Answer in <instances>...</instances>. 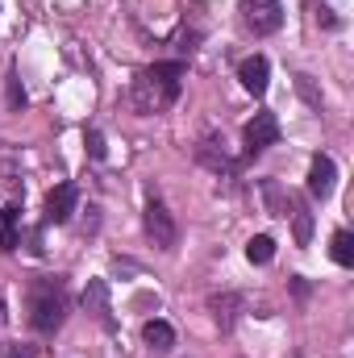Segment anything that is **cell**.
<instances>
[{
  "mask_svg": "<svg viewBox=\"0 0 354 358\" xmlns=\"http://www.w3.org/2000/svg\"><path fill=\"white\" fill-rule=\"evenodd\" d=\"M67 317V292L63 279H38L29 287V325L38 334H55Z\"/></svg>",
  "mask_w": 354,
  "mask_h": 358,
  "instance_id": "cell-1",
  "label": "cell"
},
{
  "mask_svg": "<svg viewBox=\"0 0 354 358\" xmlns=\"http://www.w3.org/2000/svg\"><path fill=\"white\" fill-rule=\"evenodd\" d=\"M146 234H150V242H155L159 250H176L179 225H176V217L167 213V204H159V200L146 204Z\"/></svg>",
  "mask_w": 354,
  "mask_h": 358,
  "instance_id": "cell-2",
  "label": "cell"
},
{
  "mask_svg": "<svg viewBox=\"0 0 354 358\" xmlns=\"http://www.w3.org/2000/svg\"><path fill=\"white\" fill-rule=\"evenodd\" d=\"M242 21L255 34H275L283 25V4L279 0H242Z\"/></svg>",
  "mask_w": 354,
  "mask_h": 358,
  "instance_id": "cell-3",
  "label": "cell"
},
{
  "mask_svg": "<svg viewBox=\"0 0 354 358\" xmlns=\"http://www.w3.org/2000/svg\"><path fill=\"white\" fill-rule=\"evenodd\" d=\"M246 155H263L267 146H275L279 142V121H275V113H255V121L246 125Z\"/></svg>",
  "mask_w": 354,
  "mask_h": 358,
  "instance_id": "cell-4",
  "label": "cell"
},
{
  "mask_svg": "<svg viewBox=\"0 0 354 358\" xmlns=\"http://www.w3.org/2000/svg\"><path fill=\"white\" fill-rule=\"evenodd\" d=\"M187 76V67L183 63H155V67H146V80L159 88V96H163V104H176V96H179V80Z\"/></svg>",
  "mask_w": 354,
  "mask_h": 358,
  "instance_id": "cell-5",
  "label": "cell"
},
{
  "mask_svg": "<svg viewBox=\"0 0 354 358\" xmlns=\"http://www.w3.org/2000/svg\"><path fill=\"white\" fill-rule=\"evenodd\" d=\"M129 104H134V113H142V117H150V113L167 108V104H163V96H159V88L146 80V71H138V76H134V84H129Z\"/></svg>",
  "mask_w": 354,
  "mask_h": 358,
  "instance_id": "cell-6",
  "label": "cell"
},
{
  "mask_svg": "<svg viewBox=\"0 0 354 358\" xmlns=\"http://www.w3.org/2000/svg\"><path fill=\"white\" fill-rule=\"evenodd\" d=\"M334 183H338L334 159H330V155H317L313 167H309V192H313L317 200H330V196H334Z\"/></svg>",
  "mask_w": 354,
  "mask_h": 358,
  "instance_id": "cell-7",
  "label": "cell"
},
{
  "mask_svg": "<svg viewBox=\"0 0 354 358\" xmlns=\"http://www.w3.org/2000/svg\"><path fill=\"white\" fill-rule=\"evenodd\" d=\"M76 200H80V192H76L71 183H59V187L46 196V221H55V225L71 221V213H76Z\"/></svg>",
  "mask_w": 354,
  "mask_h": 358,
  "instance_id": "cell-8",
  "label": "cell"
},
{
  "mask_svg": "<svg viewBox=\"0 0 354 358\" xmlns=\"http://www.w3.org/2000/svg\"><path fill=\"white\" fill-rule=\"evenodd\" d=\"M238 80H242V88H246V92L263 96V92H267V80H271V63H267L263 55H250V59H242V63H238Z\"/></svg>",
  "mask_w": 354,
  "mask_h": 358,
  "instance_id": "cell-9",
  "label": "cell"
},
{
  "mask_svg": "<svg viewBox=\"0 0 354 358\" xmlns=\"http://www.w3.org/2000/svg\"><path fill=\"white\" fill-rule=\"evenodd\" d=\"M84 308H88L96 321L113 325V317H108V283H104V279H88V287H84Z\"/></svg>",
  "mask_w": 354,
  "mask_h": 358,
  "instance_id": "cell-10",
  "label": "cell"
},
{
  "mask_svg": "<svg viewBox=\"0 0 354 358\" xmlns=\"http://www.w3.org/2000/svg\"><path fill=\"white\" fill-rule=\"evenodd\" d=\"M238 304H242V300H238L234 292H225V296H213V300H208V308H213V321H217V329H221V334H229V329H234Z\"/></svg>",
  "mask_w": 354,
  "mask_h": 358,
  "instance_id": "cell-11",
  "label": "cell"
},
{
  "mask_svg": "<svg viewBox=\"0 0 354 358\" xmlns=\"http://www.w3.org/2000/svg\"><path fill=\"white\" fill-rule=\"evenodd\" d=\"M142 338H146V346H150L155 355H167V350L176 346V329H171L167 321H146V325H142Z\"/></svg>",
  "mask_w": 354,
  "mask_h": 358,
  "instance_id": "cell-12",
  "label": "cell"
},
{
  "mask_svg": "<svg viewBox=\"0 0 354 358\" xmlns=\"http://www.w3.org/2000/svg\"><path fill=\"white\" fill-rule=\"evenodd\" d=\"M259 192H263L267 213H271V217H292V213H288V208H292V196H288L275 179H263V183H259Z\"/></svg>",
  "mask_w": 354,
  "mask_h": 358,
  "instance_id": "cell-13",
  "label": "cell"
},
{
  "mask_svg": "<svg viewBox=\"0 0 354 358\" xmlns=\"http://www.w3.org/2000/svg\"><path fill=\"white\" fill-rule=\"evenodd\" d=\"M330 255H334V263H338V267H354V238L346 234V229H338V234H334Z\"/></svg>",
  "mask_w": 354,
  "mask_h": 358,
  "instance_id": "cell-14",
  "label": "cell"
},
{
  "mask_svg": "<svg viewBox=\"0 0 354 358\" xmlns=\"http://www.w3.org/2000/svg\"><path fill=\"white\" fill-rule=\"evenodd\" d=\"M271 255H275V238L255 234V238L246 242V259H250V263H271Z\"/></svg>",
  "mask_w": 354,
  "mask_h": 358,
  "instance_id": "cell-15",
  "label": "cell"
},
{
  "mask_svg": "<svg viewBox=\"0 0 354 358\" xmlns=\"http://www.w3.org/2000/svg\"><path fill=\"white\" fill-rule=\"evenodd\" d=\"M0 250H17V208L0 217Z\"/></svg>",
  "mask_w": 354,
  "mask_h": 358,
  "instance_id": "cell-16",
  "label": "cell"
},
{
  "mask_svg": "<svg viewBox=\"0 0 354 358\" xmlns=\"http://www.w3.org/2000/svg\"><path fill=\"white\" fill-rule=\"evenodd\" d=\"M292 221H296V242L309 246L313 242V213L309 208H292Z\"/></svg>",
  "mask_w": 354,
  "mask_h": 358,
  "instance_id": "cell-17",
  "label": "cell"
},
{
  "mask_svg": "<svg viewBox=\"0 0 354 358\" xmlns=\"http://www.w3.org/2000/svg\"><path fill=\"white\" fill-rule=\"evenodd\" d=\"M296 92H300V100H304L309 108H321V92L313 84V76H296Z\"/></svg>",
  "mask_w": 354,
  "mask_h": 358,
  "instance_id": "cell-18",
  "label": "cell"
},
{
  "mask_svg": "<svg viewBox=\"0 0 354 358\" xmlns=\"http://www.w3.org/2000/svg\"><path fill=\"white\" fill-rule=\"evenodd\" d=\"M8 104H13V108H25V88H21V80H17V71H8Z\"/></svg>",
  "mask_w": 354,
  "mask_h": 358,
  "instance_id": "cell-19",
  "label": "cell"
},
{
  "mask_svg": "<svg viewBox=\"0 0 354 358\" xmlns=\"http://www.w3.org/2000/svg\"><path fill=\"white\" fill-rule=\"evenodd\" d=\"M84 142H88L92 159H104V155H108V146H104V134H100V129H88V138H84Z\"/></svg>",
  "mask_w": 354,
  "mask_h": 358,
  "instance_id": "cell-20",
  "label": "cell"
},
{
  "mask_svg": "<svg viewBox=\"0 0 354 358\" xmlns=\"http://www.w3.org/2000/svg\"><path fill=\"white\" fill-rule=\"evenodd\" d=\"M4 321H8V313H4V300H0V325H4Z\"/></svg>",
  "mask_w": 354,
  "mask_h": 358,
  "instance_id": "cell-21",
  "label": "cell"
},
{
  "mask_svg": "<svg viewBox=\"0 0 354 358\" xmlns=\"http://www.w3.org/2000/svg\"><path fill=\"white\" fill-rule=\"evenodd\" d=\"M8 358H21V350H13V355H8Z\"/></svg>",
  "mask_w": 354,
  "mask_h": 358,
  "instance_id": "cell-22",
  "label": "cell"
}]
</instances>
